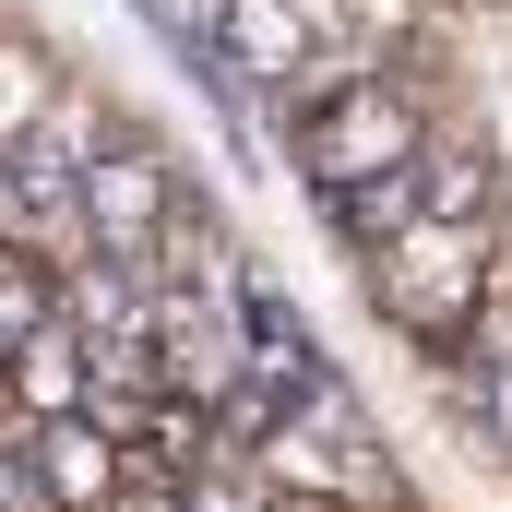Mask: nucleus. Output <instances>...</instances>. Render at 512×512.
<instances>
[{"instance_id": "nucleus-9", "label": "nucleus", "mask_w": 512, "mask_h": 512, "mask_svg": "<svg viewBox=\"0 0 512 512\" xmlns=\"http://www.w3.org/2000/svg\"><path fill=\"white\" fill-rule=\"evenodd\" d=\"M48 96H60V72H48V48H36V36H12V24H0V155H12V143H24V120H36V108H48Z\"/></svg>"}, {"instance_id": "nucleus-5", "label": "nucleus", "mask_w": 512, "mask_h": 512, "mask_svg": "<svg viewBox=\"0 0 512 512\" xmlns=\"http://www.w3.org/2000/svg\"><path fill=\"white\" fill-rule=\"evenodd\" d=\"M191 12H203V36L227 48V72H239V84H262V96H286V72L322 48L298 0H191Z\"/></svg>"}, {"instance_id": "nucleus-8", "label": "nucleus", "mask_w": 512, "mask_h": 512, "mask_svg": "<svg viewBox=\"0 0 512 512\" xmlns=\"http://www.w3.org/2000/svg\"><path fill=\"white\" fill-rule=\"evenodd\" d=\"M334 227H346L358 251H382L393 227H417V155L382 167V179H358V191H334Z\"/></svg>"}, {"instance_id": "nucleus-6", "label": "nucleus", "mask_w": 512, "mask_h": 512, "mask_svg": "<svg viewBox=\"0 0 512 512\" xmlns=\"http://www.w3.org/2000/svg\"><path fill=\"white\" fill-rule=\"evenodd\" d=\"M0 405L12 417H84V346H72V322H36V334L0 346Z\"/></svg>"}, {"instance_id": "nucleus-11", "label": "nucleus", "mask_w": 512, "mask_h": 512, "mask_svg": "<svg viewBox=\"0 0 512 512\" xmlns=\"http://www.w3.org/2000/svg\"><path fill=\"white\" fill-rule=\"evenodd\" d=\"M262 501H274V489H262L239 453H203V465L179 477V512H262Z\"/></svg>"}, {"instance_id": "nucleus-2", "label": "nucleus", "mask_w": 512, "mask_h": 512, "mask_svg": "<svg viewBox=\"0 0 512 512\" xmlns=\"http://www.w3.org/2000/svg\"><path fill=\"white\" fill-rule=\"evenodd\" d=\"M429 143V96L405 84V72H370V84H346V96H322V108H298V179L334 203V191H358V179H382Z\"/></svg>"}, {"instance_id": "nucleus-7", "label": "nucleus", "mask_w": 512, "mask_h": 512, "mask_svg": "<svg viewBox=\"0 0 512 512\" xmlns=\"http://www.w3.org/2000/svg\"><path fill=\"white\" fill-rule=\"evenodd\" d=\"M417 215H501L489 143H465L453 120H429V143H417Z\"/></svg>"}, {"instance_id": "nucleus-3", "label": "nucleus", "mask_w": 512, "mask_h": 512, "mask_svg": "<svg viewBox=\"0 0 512 512\" xmlns=\"http://www.w3.org/2000/svg\"><path fill=\"white\" fill-rule=\"evenodd\" d=\"M72 215H84V251L155 274V239H167V215H179V167H167L143 131H120V143L72 179Z\"/></svg>"}, {"instance_id": "nucleus-10", "label": "nucleus", "mask_w": 512, "mask_h": 512, "mask_svg": "<svg viewBox=\"0 0 512 512\" xmlns=\"http://www.w3.org/2000/svg\"><path fill=\"white\" fill-rule=\"evenodd\" d=\"M36 322H60V274H48L36 251H12V239H0V346H12V334H36Z\"/></svg>"}, {"instance_id": "nucleus-12", "label": "nucleus", "mask_w": 512, "mask_h": 512, "mask_svg": "<svg viewBox=\"0 0 512 512\" xmlns=\"http://www.w3.org/2000/svg\"><path fill=\"white\" fill-rule=\"evenodd\" d=\"M108 512H179V477H143V465H131L120 489H108Z\"/></svg>"}, {"instance_id": "nucleus-1", "label": "nucleus", "mask_w": 512, "mask_h": 512, "mask_svg": "<svg viewBox=\"0 0 512 512\" xmlns=\"http://www.w3.org/2000/svg\"><path fill=\"white\" fill-rule=\"evenodd\" d=\"M489 239H501V215H417V227H393L382 251H358L370 262V298H382V322L405 346L453 358V334L489 298Z\"/></svg>"}, {"instance_id": "nucleus-4", "label": "nucleus", "mask_w": 512, "mask_h": 512, "mask_svg": "<svg viewBox=\"0 0 512 512\" xmlns=\"http://www.w3.org/2000/svg\"><path fill=\"white\" fill-rule=\"evenodd\" d=\"M24 477L48 512H108V489L131 477V453L96 417H24Z\"/></svg>"}]
</instances>
